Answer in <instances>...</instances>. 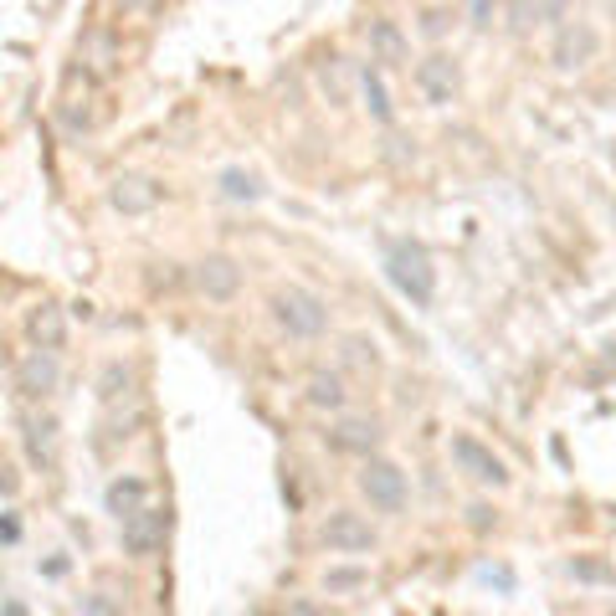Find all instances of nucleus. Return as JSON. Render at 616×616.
<instances>
[{"label": "nucleus", "instance_id": "obj_34", "mask_svg": "<svg viewBox=\"0 0 616 616\" xmlns=\"http://www.w3.org/2000/svg\"><path fill=\"white\" fill-rule=\"evenodd\" d=\"M0 616H26V612H21V606H16V601H11V606H5V612H0Z\"/></svg>", "mask_w": 616, "mask_h": 616}, {"label": "nucleus", "instance_id": "obj_6", "mask_svg": "<svg viewBox=\"0 0 616 616\" xmlns=\"http://www.w3.org/2000/svg\"><path fill=\"white\" fill-rule=\"evenodd\" d=\"M452 463H457V473H467L473 484H493V488L509 484V467H503V457L488 448V442H478L473 432L452 437Z\"/></svg>", "mask_w": 616, "mask_h": 616}, {"label": "nucleus", "instance_id": "obj_29", "mask_svg": "<svg viewBox=\"0 0 616 616\" xmlns=\"http://www.w3.org/2000/svg\"><path fill=\"white\" fill-rule=\"evenodd\" d=\"M467 524H473V530H493V524H499V514H493L488 503H473V509H467Z\"/></svg>", "mask_w": 616, "mask_h": 616}, {"label": "nucleus", "instance_id": "obj_7", "mask_svg": "<svg viewBox=\"0 0 616 616\" xmlns=\"http://www.w3.org/2000/svg\"><path fill=\"white\" fill-rule=\"evenodd\" d=\"M417 88H421V98L432 103V108H448V103L457 98V88H463V67H457V57H448V51L421 57L417 62Z\"/></svg>", "mask_w": 616, "mask_h": 616}, {"label": "nucleus", "instance_id": "obj_2", "mask_svg": "<svg viewBox=\"0 0 616 616\" xmlns=\"http://www.w3.org/2000/svg\"><path fill=\"white\" fill-rule=\"evenodd\" d=\"M272 324L288 334V339H318L329 329V303L318 299L314 288L288 283L272 293Z\"/></svg>", "mask_w": 616, "mask_h": 616}, {"label": "nucleus", "instance_id": "obj_10", "mask_svg": "<svg viewBox=\"0 0 616 616\" xmlns=\"http://www.w3.org/2000/svg\"><path fill=\"white\" fill-rule=\"evenodd\" d=\"M196 288L206 293L211 303H226L236 299V288H242V263L226 257V252H211V257H200L196 263Z\"/></svg>", "mask_w": 616, "mask_h": 616}, {"label": "nucleus", "instance_id": "obj_19", "mask_svg": "<svg viewBox=\"0 0 616 616\" xmlns=\"http://www.w3.org/2000/svg\"><path fill=\"white\" fill-rule=\"evenodd\" d=\"M133 396V365H124V360H108V365L98 370V400H124Z\"/></svg>", "mask_w": 616, "mask_h": 616}, {"label": "nucleus", "instance_id": "obj_32", "mask_svg": "<svg viewBox=\"0 0 616 616\" xmlns=\"http://www.w3.org/2000/svg\"><path fill=\"white\" fill-rule=\"evenodd\" d=\"M16 467H0V493H5V499H11V493H16Z\"/></svg>", "mask_w": 616, "mask_h": 616}, {"label": "nucleus", "instance_id": "obj_27", "mask_svg": "<svg viewBox=\"0 0 616 616\" xmlns=\"http://www.w3.org/2000/svg\"><path fill=\"white\" fill-rule=\"evenodd\" d=\"M57 118H62V129H67V133H88V129H93V118H88V108H62Z\"/></svg>", "mask_w": 616, "mask_h": 616}, {"label": "nucleus", "instance_id": "obj_20", "mask_svg": "<svg viewBox=\"0 0 616 616\" xmlns=\"http://www.w3.org/2000/svg\"><path fill=\"white\" fill-rule=\"evenodd\" d=\"M221 196L226 200H257L263 196V181L252 175V170H221Z\"/></svg>", "mask_w": 616, "mask_h": 616}, {"label": "nucleus", "instance_id": "obj_23", "mask_svg": "<svg viewBox=\"0 0 616 616\" xmlns=\"http://www.w3.org/2000/svg\"><path fill=\"white\" fill-rule=\"evenodd\" d=\"M452 21H457L452 5H432V11H421V36H427V42H442Z\"/></svg>", "mask_w": 616, "mask_h": 616}, {"label": "nucleus", "instance_id": "obj_30", "mask_svg": "<svg viewBox=\"0 0 616 616\" xmlns=\"http://www.w3.org/2000/svg\"><path fill=\"white\" fill-rule=\"evenodd\" d=\"M16 539H21V519L5 509V514H0V545H16Z\"/></svg>", "mask_w": 616, "mask_h": 616}, {"label": "nucleus", "instance_id": "obj_12", "mask_svg": "<svg viewBox=\"0 0 616 616\" xmlns=\"http://www.w3.org/2000/svg\"><path fill=\"white\" fill-rule=\"evenodd\" d=\"M596 47H601V36L585 26V21H566L560 32H555V67H585L591 57H596Z\"/></svg>", "mask_w": 616, "mask_h": 616}, {"label": "nucleus", "instance_id": "obj_14", "mask_svg": "<svg viewBox=\"0 0 616 616\" xmlns=\"http://www.w3.org/2000/svg\"><path fill=\"white\" fill-rule=\"evenodd\" d=\"M103 503H108V514L114 519H129L133 509H144V503H150V484H144L139 473H118L114 484L103 488Z\"/></svg>", "mask_w": 616, "mask_h": 616}, {"label": "nucleus", "instance_id": "obj_11", "mask_svg": "<svg viewBox=\"0 0 616 616\" xmlns=\"http://www.w3.org/2000/svg\"><path fill=\"white\" fill-rule=\"evenodd\" d=\"M108 206L124 211V217H144V211L160 206V185L144 181V175H118V181L108 185Z\"/></svg>", "mask_w": 616, "mask_h": 616}, {"label": "nucleus", "instance_id": "obj_31", "mask_svg": "<svg viewBox=\"0 0 616 616\" xmlns=\"http://www.w3.org/2000/svg\"><path fill=\"white\" fill-rule=\"evenodd\" d=\"M283 616H324V612H318V601H309V596H293V601H288V606H283Z\"/></svg>", "mask_w": 616, "mask_h": 616}, {"label": "nucleus", "instance_id": "obj_22", "mask_svg": "<svg viewBox=\"0 0 616 616\" xmlns=\"http://www.w3.org/2000/svg\"><path fill=\"white\" fill-rule=\"evenodd\" d=\"M360 585H370V570H355V566L324 570V591L329 596H345V591H360Z\"/></svg>", "mask_w": 616, "mask_h": 616}, {"label": "nucleus", "instance_id": "obj_28", "mask_svg": "<svg viewBox=\"0 0 616 616\" xmlns=\"http://www.w3.org/2000/svg\"><path fill=\"white\" fill-rule=\"evenodd\" d=\"M570 576H581V581H612V570L591 566V560H570Z\"/></svg>", "mask_w": 616, "mask_h": 616}, {"label": "nucleus", "instance_id": "obj_8", "mask_svg": "<svg viewBox=\"0 0 616 616\" xmlns=\"http://www.w3.org/2000/svg\"><path fill=\"white\" fill-rule=\"evenodd\" d=\"M324 442H329V452H345V457H375L385 432L375 417H339L329 432H324Z\"/></svg>", "mask_w": 616, "mask_h": 616}, {"label": "nucleus", "instance_id": "obj_18", "mask_svg": "<svg viewBox=\"0 0 616 616\" xmlns=\"http://www.w3.org/2000/svg\"><path fill=\"white\" fill-rule=\"evenodd\" d=\"M360 98H365V108H370V118L375 124H396V103H391V93H385V78H381V67L370 62V67H360Z\"/></svg>", "mask_w": 616, "mask_h": 616}, {"label": "nucleus", "instance_id": "obj_4", "mask_svg": "<svg viewBox=\"0 0 616 616\" xmlns=\"http://www.w3.org/2000/svg\"><path fill=\"white\" fill-rule=\"evenodd\" d=\"M360 493L370 499L375 514H400L406 499H411V488H406V473H400L391 457H365L360 467Z\"/></svg>", "mask_w": 616, "mask_h": 616}, {"label": "nucleus", "instance_id": "obj_13", "mask_svg": "<svg viewBox=\"0 0 616 616\" xmlns=\"http://www.w3.org/2000/svg\"><path fill=\"white\" fill-rule=\"evenodd\" d=\"M411 57V42H406V32H400L396 21H370V62L375 67H396Z\"/></svg>", "mask_w": 616, "mask_h": 616}, {"label": "nucleus", "instance_id": "obj_26", "mask_svg": "<svg viewBox=\"0 0 616 616\" xmlns=\"http://www.w3.org/2000/svg\"><path fill=\"white\" fill-rule=\"evenodd\" d=\"M345 360H355V365L375 370V345H365V339H350V345H345Z\"/></svg>", "mask_w": 616, "mask_h": 616}, {"label": "nucleus", "instance_id": "obj_1", "mask_svg": "<svg viewBox=\"0 0 616 616\" xmlns=\"http://www.w3.org/2000/svg\"><path fill=\"white\" fill-rule=\"evenodd\" d=\"M385 278L406 293V299L427 309L437 299V267H432V252L411 242V236H396V242H385Z\"/></svg>", "mask_w": 616, "mask_h": 616}, {"label": "nucleus", "instance_id": "obj_33", "mask_svg": "<svg viewBox=\"0 0 616 616\" xmlns=\"http://www.w3.org/2000/svg\"><path fill=\"white\" fill-rule=\"evenodd\" d=\"M118 5H124V11H150L154 0H118Z\"/></svg>", "mask_w": 616, "mask_h": 616}, {"label": "nucleus", "instance_id": "obj_3", "mask_svg": "<svg viewBox=\"0 0 616 616\" xmlns=\"http://www.w3.org/2000/svg\"><path fill=\"white\" fill-rule=\"evenodd\" d=\"M318 545L329 555H370L381 545V534L370 524L365 514H355V509H334L324 524H318Z\"/></svg>", "mask_w": 616, "mask_h": 616}, {"label": "nucleus", "instance_id": "obj_24", "mask_svg": "<svg viewBox=\"0 0 616 616\" xmlns=\"http://www.w3.org/2000/svg\"><path fill=\"white\" fill-rule=\"evenodd\" d=\"M463 16L473 32H488L493 26V16H499V0H463Z\"/></svg>", "mask_w": 616, "mask_h": 616}, {"label": "nucleus", "instance_id": "obj_5", "mask_svg": "<svg viewBox=\"0 0 616 616\" xmlns=\"http://www.w3.org/2000/svg\"><path fill=\"white\" fill-rule=\"evenodd\" d=\"M118 539H124V555H129V560L160 555V545L170 539V509H154V503L133 509L129 519H118Z\"/></svg>", "mask_w": 616, "mask_h": 616}, {"label": "nucleus", "instance_id": "obj_25", "mask_svg": "<svg viewBox=\"0 0 616 616\" xmlns=\"http://www.w3.org/2000/svg\"><path fill=\"white\" fill-rule=\"evenodd\" d=\"M83 616H124V606H118L108 591H88V596H83Z\"/></svg>", "mask_w": 616, "mask_h": 616}, {"label": "nucleus", "instance_id": "obj_21", "mask_svg": "<svg viewBox=\"0 0 616 616\" xmlns=\"http://www.w3.org/2000/svg\"><path fill=\"white\" fill-rule=\"evenodd\" d=\"M509 32L514 36H524V32H534L539 21H545V0H509Z\"/></svg>", "mask_w": 616, "mask_h": 616}, {"label": "nucleus", "instance_id": "obj_16", "mask_svg": "<svg viewBox=\"0 0 616 616\" xmlns=\"http://www.w3.org/2000/svg\"><path fill=\"white\" fill-rule=\"evenodd\" d=\"M26 457H32L36 473H51V463H57V421L51 417H26Z\"/></svg>", "mask_w": 616, "mask_h": 616}, {"label": "nucleus", "instance_id": "obj_17", "mask_svg": "<svg viewBox=\"0 0 616 616\" xmlns=\"http://www.w3.org/2000/svg\"><path fill=\"white\" fill-rule=\"evenodd\" d=\"M303 400L314 406V411H345L350 406V391H345V375H334V370H318L314 381H309V391H303Z\"/></svg>", "mask_w": 616, "mask_h": 616}, {"label": "nucleus", "instance_id": "obj_15", "mask_svg": "<svg viewBox=\"0 0 616 616\" xmlns=\"http://www.w3.org/2000/svg\"><path fill=\"white\" fill-rule=\"evenodd\" d=\"M26 334H32L36 350H62L67 345V318L57 303H42V309H32L26 314Z\"/></svg>", "mask_w": 616, "mask_h": 616}, {"label": "nucleus", "instance_id": "obj_9", "mask_svg": "<svg viewBox=\"0 0 616 616\" xmlns=\"http://www.w3.org/2000/svg\"><path fill=\"white\" fill-rule=\"evenodd\" d=\"M62 385V360H57V350H26L16 365V391L26 400H47L51 391Z\"/></svg>", "mask_w": 616, "mask_h": 616}]
</instances>
